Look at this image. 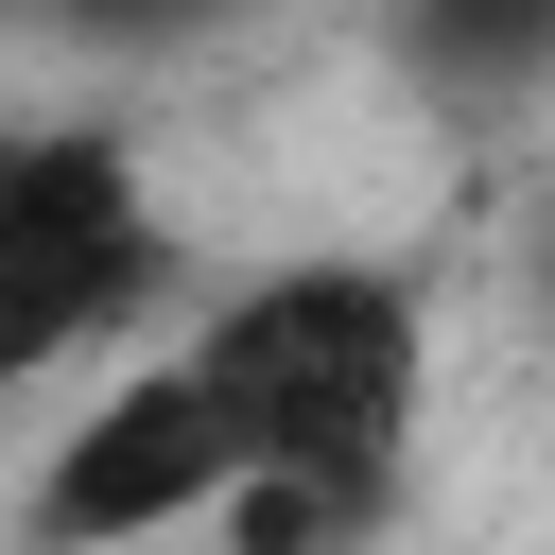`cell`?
<instances>
[{"mask_svg":"<svg viewBox=\"0 0 555 555\" xmlns=\"http://www.w3.org/2000/svg\"><path fill=\"white\" fill-rule=\"evenodd\" d=\"M156 364L208 416L225 520L243 555H347L399 468H416V399H434V295L399 260H243L225 295H191L156 330Z\"/></svg>","mask_w":555,"mask_h":555,"instance_id":"6da1fadb","label":"cell"},{"mask_svg":"<svg viewBox=\"0 0 555 555\" xmlns=\"http://www.w3.org/2000/svg\"><path fill=\"white\" fill-rule=\"evenodd\" d=\"M52 17H69L87 52H191V35H208V17H243V0H52Z\"/></svg>","mask_w":555,"mask_h":555,"instance_id":"5b68a950","label":"cell"},{"mask_svg":"<svg viewBox=\"0 0 555 555\" xmlns=\"http://www.w3.org/2000/svg\"><path fill=\"white\" fill-rule=\"evenodd\" d=\"M225 520V468H208V416L156 347L87 364V399L52 416L35 486H17V538L35 555H156V538H208Z\"/></svg>","mask_w":555,"mask_h":555,"instance_id":"3957f363","label":"cell"},{"mask_svg":"<svg viewBox=\"0 0 555 555\" xmlns=\"http://www.w3.org/2000/svg\"><path fill=\"white\" fill-rule=\"evenodd\" d=\"M399 69L434 104H538L555 87V0H399Z\"/></svg>","mask_w":555,"mask_h":555,"instance_id":"277c9868","label":"cell"},{"mask_svg":"<svg viewBox=\"0 0 555 555\" xmlns=\"http://www.w3.org/2000/svg\"><path fill=\"white\" fill-rule=\"evenodd\" d=\"M173 295V191L121 121H17L0 139V399H52L121 364Z\"/></svg>","mask_w":555,"mask_h":555,"instance_id":"7a4b0ae2","label":"cell"}]
</instances>
